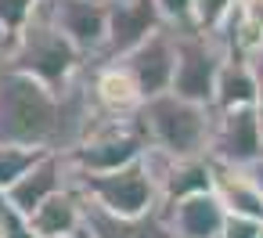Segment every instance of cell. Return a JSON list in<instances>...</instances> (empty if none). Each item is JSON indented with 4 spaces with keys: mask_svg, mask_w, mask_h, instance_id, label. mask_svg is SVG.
Returning a JSON list of instances; mask_svg holds the SVG:
<instances>
[{
    "mask_svg": "<svg viewBox=\"0 0 263 238\" xmlns=\"http://www.w3.org/2000/svg\"><path fill=\"white\" fill-rule=\"evenodd\" d=\"M0 144L62 152V94L0 65Z\"/></svg>",
    "mask_w": 263,
    "mask_h": 238,
    "instance_id": "1",
    "label": "cell"
},
{
    "mask_svg": "<svg viewBox=\"0 0 263 238\" xmlns=\"http://www.w3.org/2000/svg\"><path fill=\"white\" fill-rule=\"evenodd\" d=\"M134 126L144 141V148L166 155V159H191L209 155V134H213V108L184 101L177 94H155L144 98L134 112Z\"/></svg>",
    "mask_w": 263,
    "mask_h": 238,
    "instance_id": "2",
    "label": "cell"
},
{
    "mask_svg": "<svg viewBox=\"0 0 263 238\" xmlns=\"http://www.w3.org/2000/svg\"><path fill=\"white\" fill-rule=\"evenodd\" d=\"M0 65H8L15 72H26V76L40 80L44 87H51L54 94H62L87 62L54 29V22L47 19L44 4H36V11L29 15V22L11 36L8 51L0 54Z\"/></svg>",
    "mask_w": 263,
    "mask_h": 238,
    "instance_id": "3",
    "label": "cell"
},
{
    "mask_svg": "<svg viewBox=\"0 0 263 238\" xmlns=\"http://www.w3.org/2000/svg\"><path fill=\"white\" fill-rule=\"evenodd\" d=\"M72 184L90 206L116 216H137L159 209V184L144 155L108 173H72Z\"/></svg>",
    "mask_w": 263,
    "mask_h": 238,
    "instance_id": "4",
    "label": "cell"
},
{
    "mask_svg": "<svg viewBox=\"0 0 263 238\" xmlns=\"http://www.w3.org/2000/svg\"><path fill=\"white\" fill-rule=\"evenodd\" d=\"M173 40H177V58H173L170 94L213 108V83L223 58L231 54L223 36H209L191 26H173Z\"/></svg>",
    "mask_w": 263,
    "mask_h": 238,
    "instance_id": "5",
    "label": "cell"
},
{
    "mask_svg": "<svg viewBox=\"0 0 263 238\" xmlns=\"http://www.w3.org/2000/svg\"><path fill=\"white\" fill-rule=\"evenodd\" d=\"M72 173H108L144 155V141L130 119H101L94 123L69 152H62Z\"/></svg>",
    "mask_w": 263,
    "mask_h": 238,
    "instance_id": "6",
    "label": "cell"
},
{
    "mask_svg": "<svg viewBox=\"0 0 263 238\" xmlns=\"http://www.w3.org/2000/svg\"><path fill=\"white\" fill-rule=\"evenodd\" d=\"M209 159L220 166H252L263 159V116L249 108H213V134H209Z\"/></svg>",
    "mask_w": 263,
    "mask_h": 238,
    "instance_id": "7",
    "label": "cell"
},
{
    "mask_svg": "<svg viewBox=\"0 0 263 238\" xmlns=\"http://www.w3.org/2000/svg\"><path fill=\"white\" fill-rule=\"evenodd\" d=\"M54 29L83 54V62L101 58L105 51V22L108 4L105 0H40Z\"/></svg>",
    "mask_w": 263,
    "mask_h": 238,
    "instance_id": "8",
    "label": "cell"
},
{
    "mask_svg": "<svg viewBox=\"0 0 263 238\" xmlns=\"http://www.w3.org/2000/svg\"><path fill=\"white\" fill-rule=\"evenodd\" d=\"M105 4H108V0H105ZM159 26H166V22H162V15H159V8L152 4V0H119V4H108L101 62H119L137 44H144Z\"/></svg>",
    "mask_w": 263,
    "mask_h": 238,
    "instance_id": "9",
    "label": "cell"
},
{
    "mask_svg": "<svg viewBox=\"0 0 263 238\" xmlns=\"http://www.w3.org/2000/svg\"><path fill=\"white\" fill-rule=\"evenodd\" d=\"M173 58H177V40H173V26H159L144 44H137L130 54H123V69L134 76L141 98H155L170 90L173 80Z\"/></svg>",
    "mask_w": 263,
    "mask_h": 238,
    "instance_id": "10",
    "label": "cell"
},
{
    "mask_svg": "<svg viewBox=\"0 0 263 238\" xmlns=\"http://www.w3.org/2000/svg\"><path fill=\"white\" fill-rule=\"evenodd\" d=\"M69 184H72V170H69L65 155H62V152H40V159H36L11 188H4V191H8V198L29 216L44 198H51L54 191L69 188Z\"/></svg>",
    "mask_w": 263,
    "mask_h": 238,
    "instance_id": "11",
    "label": "cell"
},
{
    "mask_svg": "<svg viewBox=\"0 0 263 238\" xmlns=\"http://www.w3.org/2000/svg\"><path fill=\"white\" fill-rule=\"evenodd\" d=\"M80 231L87 238H177L166 224L162 206L148 209V213H137V216H116V213H105V209L87 202Z\"/></svg>",
    "mask_w": 263,
    "mask_h": 238,
    "instance_id": "12",
    "label": "cell"
},
{
    "mask_svg": "<svg viewBox=\"0 0 263 238\" xmlns=\"http://www.w3.org/2000/svg\"><path fill=\"white\" fill-rule=\"evenodd\" d=\"M162 213H166V224L177 238H220L223 216H227L213 191L177 198V202L162 206Z\"/></svg>",
    "mask_w": 263,
    "mask_h": 238,
    "instance_id": "13",
    "label": "cell"
},
{
    "mask_svg": "<svg viewBox=\"0 0 263 238\" xmlns=\"http://www.w3.org/2000/svg\"><path fill=\"white\" fill-rule=\"evenodd\" d=\"M83 206H87V198L80 195L76 184L54 191L51 198H44L29 213L33 238H72L83 227Z\"/></svg>",
    "mask_w": 263,
    "mask_h": 238,
    "instance_id": "14",
    "label": "cell"
},
{
    "mask_svg": "<svg viewBox=\"0 0 263 238\" xmlns=\"http://www.w3.org/2000/svg\"><path fill=\"white\" fill-rule=\"evenodd\" d=\"M213 195L231 216L263 220V191L252 180L249 166H220L213 162Z\"/></svg>",
    "mask_w": 263,
    "mask_h": 238,
    "instance_id": "15",
    "label": "cell"
},
{
    "mask_svg": "<svg viewBox=\"0 0 263 238\" xmlns=\"http://www.w3.org/2000/svg\"><path fill=\"white\" fill-rule=\"evenodd\" d=\"M256 108V83H252V69L245 62V54H227L216 83H213V108L227 112V108Z\"/></svg>",
    "mask_w": 263,
    "mask_h": 238,
    "instance_id": "16",
    "label": "cell"
},
{
    "mask_svg": "<svg viewBox=\"0 0 263 238\" xmlns=\"http://www.w3.org/2000/svg\"><path fill=\"white\" fill-rule=\"evenodd\" d=\"M234 15V0H191L187 4V26L209 36H223Z\"/></svg>",
    "mask_w": 263,
    "mask_h": 238,
    "instance_id": "17",
    "label": "cell"
},
{
    "mask_svg": "<svg viewBox=\"0 0 263 238\" xmlns=\"http://www.w3.org/2000/svg\"><path fill=\"white\" fill-rule=\"evenodd\" d=\"M40 159L36 148H18V144H0V188H11L33 162Z\"/></svg>",
    "mask_w": 263,
    "mask_h": 238,
    "instance_id": "18",
    "label": "cell"
},
{
    "mask_svg": "<svg viewBox=\"0 0 263 238\" xmlns=\"http://www.w3.org/2000/svg\"><path fill=\"white\" fill-rule=\"evenodd\" d=\"M0 238H33L29 216L8 198L4 188H0Z\"/></svg>",
    "mask_w": 263,
    "mask_h": 238,
    "instance_id": "19",
    "label": "cell"
},
{
    "mask_svg": "<svg viewBox=\"0 0 263 238\" xmlns=\"http://www.w3.org/2000/svg\"><path fill=\"white\" fill-rule=\"evenodd\" d=\"M36 4H40V0H0V29H4L8 36H15L29 22Z\"/></svg>",
    "mask_w": 263,
    "mask_h": 238,
    "instance_id": "20",
    "label": "cell"
},
{
    "mask_svg": "<svg viewBox=\"0 0 263 238\" xmlns=\"http://www.w3.org/2000/svg\"><path fill=\"white\" fill-rule=\"evenodd\" d=\"M259 227H263V220H252V216H223V231H220V238H256L259 234Z\"/></svg>",
    "mask_w": 263,
    "mask_h": 238,
    "instance_id": "21",
    "label": "cell"
},
{
    "mask_svg": "<svg viewBox=\"0 0 263 238\" xmlns=\"http://www.w3.org/2000/svg\"><path fill=\"white\" fill-rule=\"evenodd\" d=\"M152 4L159 8L166 26H187V4L191 0H152Z\"/></svg>",
    "mask_w": 263,
    "mask_h": 238,
    "instance_id": "22",
    "label": "cell"
},
{
    "mask_svg": "<svg viewBox=\"0 0 263 238\" xmlns=\"http://www.w3.org/2000/svg\"><path fill=\"white\" fill-rule=\"evenodd\" d=\"M245 62H249V69H252V83H256V112L263 116V44L252 47V51L245 54Z\"/></svg>",
    "mask_w": 263,
    "mask_h": 238,
    "instance_id": "23",
    "label": "cell"
},
{
    "mask_svg": "<svg viewBox=\"0 0 263 238\" xmlns=\"http://www.w3.org/2000/svg\"><path fill=\"white\" fill-rule=\"evenodd\" d=\"M76 238H87V234H83V231H76Z\"/></svg>",
    "mask_w": 263,
    "mask_h": 238,
    "instance_id": "24",
    "label": "cell"
},
{
    "mask_svg": "<svg viewBox=\"0 0 263 238\" xmlns=\"http://www.w3.org/2000/svg\"><path fill=\"white\" fill-rule=\"evenodd\" d=\"M256 238H263V227H259V234H256Z\"/></svg>",
    "mask_w": 263,
    "mask_h": 238,
    "instance_id": "25",
    "label": "cell"
},
{
    "mask_svg": "<svg viewBox=\"0 0 263 238\" xmlns=\"http://www.w3.org/2000/svg\"><path fill=\"white\" fill-rule=\"evenodd\" d=\"M108 4H119V0H108Z\"/></svg>",
    "mask_w": 263,
    "mask_h": 238,
    "instance_id": "26",
    "label": "cell"
},
{
    "mask_svg": "<svg viewBox=\"0 0 263 238\" xmlns=\"http://www.w3.org/2000/svg\"><path fill=\"white\" fill-rule=\"evenodd\" d=\"M72 238H76V234H72Z\"/></svg>",
    "mask_w": 263,
    "mask_h": 238,
    "instance_id": "27",
    "label": "cell"
}]
</instances>
